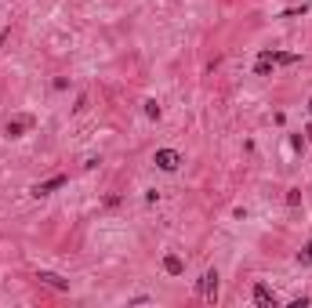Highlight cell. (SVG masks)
Here are the masks:
<instances>
[{"label": "cell", "instance_id": "obj_1", "mask_svg": "<svg viewBox=\"0 0 312 308\" xmlns=\"http://www.w3.org/2000/svg\"><path fill=\"white\" fill-rule=\"evenodd\" d=\"M153 163L160 167V171H178V167H182V153H178V149H156Z\"/></svg>", "mask_w": 312, "mask_h": 308}, {"label": "cell", "instance_id": "obj_2", "mask_svg": "<svg viewBox=\"0 0 312 308\" xmlns=\"http://www.w3.org/2000/svg\"><path fill=\"white\" fill-rule=\"evenodd\" d=\"M200 294H204V301H210V305L218 301V272L214 268L204 272V279H200Z\"/></svg>", "mask_w": 312, "mask_h": 308}, {"label": "cell", "instance_id": "obj_3", "mask_svg": "<svg viewBox=\"0 0 312 308\" xmlns=\"http://www.w3.org/2000/svg\"><path fill=\"white\" fill-rule=\"evenodd\" d=\"M33 124H36L33 116H15V120H7V124H4V134L7 138H22L26 130H33Z\"/></svg>", "mask_w": 312, "mask_h": 308}, {"label": "cell", "instance_id": "obj_4", "mask_svg": "<svg viewBox=\"0 0 312 308\" xmlns=\"http://www.w3.org/2000/svg\"><path fill=\"white\" fill-rule=\"evenodd\" d=\"M66 181H69L66 174H54V178H48V181H36V185H33V196H51L54 189H62Z\"/></svg>", "mask_w": 312, "mask_h": 308}, {"label": "cell", "instance_id": "obj_5", "mask_svg": "<svg viewBox=\"0 0 312 308\" xmlns=\"http://www.w3.org/2000/svg\"><path fill=\"white\" fill-rule=\"evenodd\" d=\"M36 279H40L44 286H51V290L69 294V279H62V276H54V272H36Z\"/></svg>", "mask_w": 312, "mask_h": 308}, {"label": "cell", "instance_id": "obj_6", "mask_svg": "<svg viewBox=\"0 0 312 308\" xmlns=\"http://www.w3.org/2000/svg\"><path fill=\"white\" fill-rule=\"evenodd\" d=\"M254 305H261V308H276V294H272L265 283H258V286H254Z\"/></svg>", "mask_w": 312, "mask_h": 308}, {"label": "cell", "instance_id": "obj_7", "mask_svg": "<svg viewBox=\"0 0 312 308\" xmlns=\"http://www.w3.org/2000/svg\"><path fill=\"white\" fill-rule=\"evenodd\" d=\"M254 77H272V51L258 54V65H254Z\"/></svg>", "mask_w": 312, "mask_h": 308}, {"label": "cell", "instance_id": "obj_8", "mask_svg": "<svg viewBox=\"0 0 312 308\" xmlns=\"http://www.w3.org/2000/svg\"><path fill=\"white\" fill-rule=\"evenodd\" d=\"M163 268H167L171 276H182V272H185V261H182L178 254H167V257H163Z\"/></svg>", "mask_w": 312, "mask_h": 308}, {"label": "cell", "instance_id": "obj_9", "mask_svg": "<svg viewBox=\"0 0 312 308\" xmlns=\"http://www.w3.org/2000/svg\"><path fill=\"white\" fill-rule=\"evenodd\" d=\"M294 62H298V54H287V51L276 54V51H272V65H294Z\"/></svg>", "mask_w": 312, "mask_h": 308}, {"label": "cell", "instance_id": "obj_10", "mask_svg": "<svg viewBox=\"0 0 312 308\" xmlns=\"http://www.w3.org/2000/svg\"><path fill=\"white\" fill-rule=\"evenodd\" d=\"M309 261H312V236H309V243L298 250V265H309Z\"/></svg>", "mask_w": 312, "mask_h": 308}, {"label": "cell", "instance_id": "obj_11", "mask_svg": "<svg viewBox=\"0 0 312 308\" xmlns=\"http://www.w3.org/2000/svg\"><path fill=\"white\" fill-rule=\"evenodd\" d=\"M145 116H153V120H156V116H160V105H156V102H153V98H149V102H145Z\"/></svg>", "mask_w": 312, "mask_h": 308}, {"label": "cell", "instance_id": "obj_12", "mask_svg": "<svg viewBox=\"0 0 312 308\" xmlns=\"http://www.w3.org/2000/svg\"><path fill=\"white\" fill-rule=\"evenodd\" d=\"M287 203H290V207H298V203H301V192L290 189V192H287Z\"/></svg>", "mask_w": 312, "mask_h": 308}, {"label": "cell", "instance_id": "obj_13", "mask_svg": "<svg viewBox=\"0 0 312 308\" xmlns=\"http://www.w3.org/2000/svg\"><path fill=\"white\" fill-rule=\"evenodd\" d=\"M7 33H11V29H4V33H0V48H4V40H7Z\"/></svg>", "mask_w": 312, "mask_h": 308}, {"label": "cell", "instance_id": "obj_14", "mask_svg": "<svg viewBox=\"0 0 312 308\" xmlns=\"http://www.w3.org/2000/svg\"><path fill=\"white\" fill-rule=\"evenodd\" d=\"M309 109H312V98H309Z\"/></svg>", "mask_w": 312, "mask_h": 308}]
</instances>
